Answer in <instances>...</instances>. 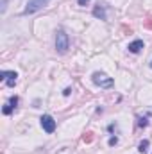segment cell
<instances>
[{"label": "cell", "mask_w": 152, "mask_h": 154, "mask_svg": "<svg viewBox=\"0 0 152 154\" xmlns=\"http://www.w3.org/2000/svg\"><path fill=\"white\" fill-rule=\"evenodd\" d=\"M91 79H93V82H95L97 86L106 88V90H109V88H113V86H114L113 79H111V77H108L106 74H102V72H95V74L91 75Z\"/></svg>", "instance_id": "obj_2"}, {"label": "cell", "mask_w": 152, "mask_h": 154, "mask_svg": "<svg viewBox=\"0 0 152 154\" xmlns=\"http://www.w3.org/2000/svg\"><path fill=\"white\" fill-rule=\"evenodd\" d=\"M16 77H18L16 72H2V74H0V79L5 81V84H7L9 88H13V86L16 84Z\"/></svg>", "instance_id": "obj_5"}, {"label": "cell", "mask_w": 152, "mask_h": 154, "mask_svg": "<svg viewBox=\"0 0 152 154\" xmlns=\"http://www.w3.org/2000/svg\"><path fill=\"white\" fill-rule=\"evenodd\" d=\"M129 52H132V54H138L141 48H143V41L141 39H136V41H132V43H129Z\"/></svg>", "instance_id": "obj_7"}, {"label": "cell", "mask_w": 152, "mask_h": 154, "mask_svg": "<svg viewBox=\"0 0 152 154\" xmlns=\"http://www.w3.org/2000/svg\"><path fill=\"white\" fill-rule=\"evenodd\" d=\"M16 104H18V97H11V99H9V102L4 106L2 113H4V115H11V113H13V109L16 108Z\"/></svg>", "instance_id": "obj_6"}, {"label": "cell", "mask_w": 152, "mask_h": 154, "mask_svg": "<svg viewBox=\"0 0 152 154\" xmlns=\"http://www.w3.org/2000/svg\"><path fill=\"white\" fill-rule=\"evenodd\" d=\"M150 22H147V27H152V18H149Z\"/></svg>", "instance_id": "obj_14"}, {"label": "cell", "mask_w": 152, "mask_h": 154, "mask_svg": "<svg viewBox=\"0 0 152 154\" xmlns=\"http://www.w3.org/2000/svg\"><path fill=\"white\" fill-rule=\"evenodd\" d=\"M77 2H79V5H86V4H88L90 0H77Z\"/></svg>", "instance_id": "obj_13"}, {"label": "cell", "mask_w": 152, "mask_h": 154, "mask_svg": "<svg viewBox=\"0 0 152 154\" xmlns=\"http://www.w3.org/2000/svg\"><path fill=\"white\" fill-rule=\"evenodd\" d=\"M150 68H152V63H150Z\"/></svg>", "instance_id": "obj_15"}, {"label": "cell", "mask_w": 152, "mask_h": 154, "mask_svg": "<svg viewBox=\"0 0 152 154\" xmlns=\"http://www.w3.org/2000/svg\"><path fill=\"white\" fill-rule=\"evenodd\" d=\"M116 143H118V138L116 136H111L109 138V145H116Z\"/></svg>", "instance_id": "obj_11"}, {"label": "cell", "mask_w": 152, "mask_h": 154, "mask_svg": "<svg viewBox=\"0 0 152 154\" xmlns=\"http://www.w3.org/2000/svg\"><path fill=\"white\" fill-rule=\"evenodd\" d=\"M93 16H97V18H102V20H106V11H104L102 7H95V9H93Z\"/></svg>", "instance_id": "obj_8"}, {"label": "cell", "mask_w": 152, "mask_h": 154, "mask_svg": "<svg viewBox=\"0 0 152 154\" xmlns=\"http://www.w3.org/2000/svg\"><path fill=\"white\" fill-rule=\"evenodd\" d=\"M48 2H50V0H29L23 13H25V14H32V13H36L39 9H43L45 5H48Z\"/></svg>", "instance_id": "obj_3"}, {"label": "cell", "mask_w": 152, "mask_h": 154, "mask_svg": "<svg viewBox=\"0 0 152 154\" xmlns=\"http://www.w3.org/2000/svg\"><path fill=\"white\" fill-rule=\"evenodd\" d=\"M93 140V136H91V133H88V136H84V142H91Z\"/></svg>", "instance_id": "obj_12"}, {"label": "cell", "mask_w": 152, "mask_h": 154, "mask_svg": "<svg viewBox=\"0 0 152 154\" xmlns=\"http://www.w3.org/2000/svg\"><path fill=\"white\" fill-rule=\"evenodd\" d=\"M68 45H70L68 34H66V32H65L63 29H59V31L56 32V48H57V52L65 54V52L68 50Z\"/></svg>", "instance_id": "obj_1"}, {"label": "cell", "mask_w": 152, "mask_h": 154, "mask_svg": "<svg viewBox=\"0 0 152 154\" xmlns=\"http://www.w3.org/2000/svg\"><path fill=\"white\" fill-rule=\"evenodd\" d=\"M41 127H43V131L45 133H54L56 131V120L52 118L50 115H43L41 116Z\"/></svg>", "instance_id": "obj_4"}, {"label": "cell", "mask_w": 152, "mask_h": 154, "mask_svg": "<svg viewBox=\"0 0 152 154\" xmlns=\"http://www.w3.org/2000/svg\"><path fill=\"white\" fill-rule=\"evenodd\" d=\"M147 149H149V140H143V142L138 145V151H140V152H145Z\"/></svg>", "instance_id": "obj_9"}, {"label": "cell", "mask_w": 152, "mask_h": 154, "mask_svg": "<svg viewBox=\"0 0 152 154\" xmlns=\"http://www.w3.org/2000/svg\"><path fill=\"white\" fill-rule=\"evenodd\" d=\"M147 124H149V122H147V118H140V122H138V125H140V127H147Z\"/></svg>", "instance_id": "obj_10"}]
</instances>
